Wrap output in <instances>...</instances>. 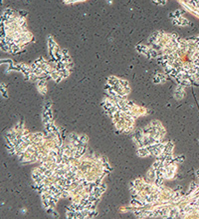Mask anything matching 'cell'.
I'll use <instances>...</instances> for the list:
<instances>
[{
	"label": "cell",
	"instance_id": "obj_1",
	"mask_svg": "<svg viewBox=\"0 0 199 219\" xmlns=\"http://www.w3.org/2000/svg\"><path fill=\"white\" fill-rule=\"evenodd\" d=\"M138 154L139 156H143H143L149 155V149H147V148H141V149H139Z\"/></svg>",
	"mask_w": 199,
	"mask_h": 219
}]
</instances>
